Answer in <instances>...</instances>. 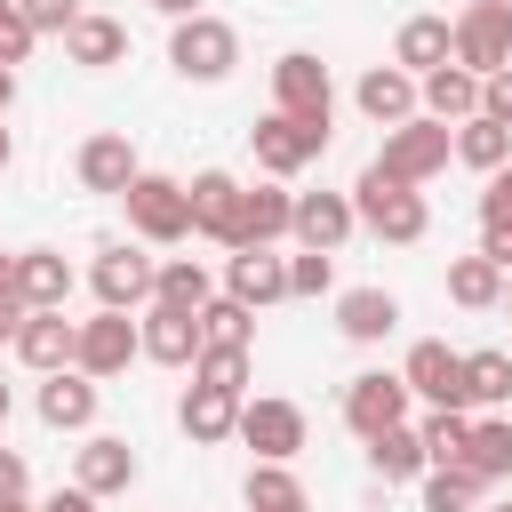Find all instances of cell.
<instances>
[{
  "mask_svg": "<svg viewBox=\"0 0 512 512\" xmlns=\"http://www.w3.org/2000/svg\"><path fill=\"white\" fill-rule=\"evenodd\" d=\"M448 152H456V128L432 120V112H408L400 128H384V152H376L368 168L392 176V184H432V176L448 168Z\"/></svg>",
  "mask_w": 512,
  "mask_h": 512,
  "instance_id": "6da1fadb",
  "label": "cell"
},
{
  "mask_svg": "<svg viewBox=\"0 0 512 512\" xmlns=\"http://www.w3.org/2000/svg\"><path fill=\"white\" fill-rule=\"evenodd\" d=\"M352 216H360L376 240H392V248H408V240L432 232L424 192H416V184H392V176H376V168H360V184H352Z\"/></svg>",
  "mask_w": 512,
  "mask_h": 512,
  "instance_id": "7a4b0ae2",
  "label": "cell"
},
{
  "mask_svg": "<svg viewBox=\"0 0 512 512\" xmlns=\"http://www.w3.org/2000/svg\"><path fill=\"white\" fill-rule=\"evenodd\" d=\"M120 200H128V232L152 240V248H176V240L192 232V200H184L176 176H144V168H136V184H128Z\"/></svg>",
  "mask_w": 512,
  "mask_h": 512,
  "instance_id": "3957f363",
  "label": "cell"
},
{
  "mask_svg": "<svg viewBox=\"0 0 512 512\" xmlns=\"http://www.w3.org/2000/svg\"><path fill=\"white\" fill-rule=\"evenodd\" d=\"M168 64L184 72V80H224L232 64H240V32L224 24V16H176V40H168Z\"/></svg>",
  "mask_w": 512,
  "mask_h": 512,
  "instance_id": "277c9868",
  "label": "cell"
},
{
  "mask_svg": "<svg viewBox=\"0 0 512 512\" xmlns=\"http://www.w3.org/2000/svg\"><path fill=\"white\" fill-rule=\"evenodd\" d=\"M248 144H256V168L288 184L296 168H312V160L328 152V128H320V120H288V112H264V120L248 128Z\"/></svg>",
  "mask_w": 512,
  "mask_h": 512,
  "instance_id": "5b68a950",
  "label": "cell"
},
{
  "mask_svg": "<svg viewBox=\"0 0 512 512\" xmlns=\"http://www.w3.org/2000/svg\"><path fill=\"white\" fill-rule=\"evenodd\" d=\"M448 32H456V64H464V72L488 80V72L512 64V0H472Z\"/></svg>",
  "mask_w": 512,
  "mask_h": 512,
  "instance_id": "8992f818",
  "label": "cell"
},
{
  "mask_svg": "<svg viewBox=\"0 0 512 512\" xmlns=\"http://www.w3.org/2000/svg\"><path fill=\"white\" fill-rule=\"evenodd\" d=\"M272 112H288V120H320V128H328V112H336L328 64L304 56V48H288V56L272 64Z\"/></svg>",
  "mask_w": 512,
  "mask_h": 512,
  "instance_id": "52a82bcc",
  "label": "cell"
},
{
  "mask_svg": "<svg viewBox=\"0 0 512 512\" xmlns=\"http://www.w3.org/2000/svg\"><path fill=\"white\" fill-rule=\"evenodd\" d=\"M152 256L144 248H128V240H112V248H96V264H88V288H96V304H112V312H136V304H152Z\"/></svg>",
  "mask_w": 512,
  "mask_h": 512,
  "instance_id": "ba28073f",
  "label": "cell"
},
{
  "mask_svg": "<svg viewBox=\"0 0 512 512\" xmlns=\"http://www.w3.org/2000/svg\"><path fill=\"white\" fill-rule=\"evenodd\" d=\"M400 384H408L416 400H432V408H472V392H464V352H448L440 336L408 344V368H400Z\"/></svg>",
  "mask_w": 512,
  "mask_h": 512,
  "instance_id": "9c48e42d",
  "label": "cell"
},
{
  "mask_svg": "<svg viewBox=\"0 0 512 512\" xmlns=\"http://www.w3.org/2000/svg\"><path fill=\"white\" fill-rule=\"evenodd\" d=\"M232 432L256 448V464H288L304 448V408L296 400H240V424Z\"/></svg>",
  "mask_w": 512,
  "mask_h": 512,
  "instance_id": "30bf717a",
  "label": "cell"
},
{
  "mask_svg": "<svg viewBox=\"0 0 512 512\" xmlns=\"http://www.w3.org/2000/svg\"><path fill=\"white\" fill-rule=\"evenodd\" d=\"M128 360H136V320H128V312L104 304L96 320H80V344H72V368H80V376H120Z\"/></svg>",
  "mask_w": 512,
  "mask_h": 512,
  "instance_id": "8fae6325",
  "label": "cell"
},
{
  "mask_svg": "<svg viewBox=\"0 0 512 512\" xmlns=\"http://www.w3.org/2000/svg\"><path fill=\"white\" fill-rule=\"evenodd\" d=\"M408 400H416V392H408L400 376L368 368V376H352V384H344V424L368 440V432H384V424H408Z\"/></svg>",
  "mask_w": 512,
  "mask_h": 512,
  "instance_id": "7c38bea8",
  "label": "cell"
},
{
  "mask_svg": "<svg viewBox=\"0 0 512 512\" xmlns=\"http://www.w3.org/2000/svg\"><path fill=\"white\" fill-rule=\"evenodd\" d=\"M184 200H192V232L200 240H240V176H224V168H200L192 184H184Z\"/></svg>",
  "mask_w": 512,
  "mask_h": 512,
  "instance_id": "4fadbf2b",
  "label": "cell"
},
{
  "mask_svg": "<svg viewBox=\"0 0 512 512\" xmlns=\"http://www.w3.org/2000/svg\"><path fill=\"white\" fill-rule=\"evenodd\" d=\"M136 352L160 360V368H192V360H200V320L176 312V304H144V320H136Z\"/></svg>",
  "mask_w": 512,
  "mask_h": 512,
  "instance_id": "5bb4252c",
  "label": "cell"
},
{
  "mask_svg": "<svg viewBox=\"0 0 512 512\" xmlns=\"http://www.w3.org/2000/svg\"><path fill=\"white\" fill-rule=\"evenodd\" d=\"M352 192H296V216H288V232L304 240V248H320V256H336L344 240H352Z\"/></svg>",
  "mask_w": 512,
  "mask_h": 512,
  "instance_id": "9a60e30c",
  "label": "cell"
},
{
  "mask_svg": "<svg viewBox=\"0 0 512 512\" xmlns=\"http://www.w3.org/2000/svg\"><path fill=\"white\" fill-rule=\"evenodd\" d=\"M72 480H80L88 496H120V488L136 480V448H128L120 432H96V440L72 448Z\"/></svg>",
  "mask_w": 512,
  "mask_h": 512,
  "instance_id": "2e32d148",
  "label": "cell"
},
{
  "mask_svg": "<svg viewBox=\"0 0 512 512\" xmlns=\"http://www.w3.org/2000/svg\"><path fill=\"white\" fill-rule=\"evenodd\" d=\"M288 216H296V192H280V176H272V184H240V240H232V248H272V240H288Z\"/></svg>",
  "mask_w": 512,
  "mask_h": 512,
  "instance_id": "e0dca14e",
  "label": "cell"
},
{
  "mask_svg": "<svg viewBox=\"0 0 512 512\" xmlns=\"http://www.w3.org/2000/svg\"><path fill=\"white\" fill-rule=\"evenodd\" d=\"M224 296H240L248 312H256V304H280V296H288V256H272V248H232Z\"/></svg>",
  "mask_w": 512,
  "mask_h": 512,
  "instance_id": "ac0fdd59",
  "label": "cell"
},
{
  "mask_svg": "<svg viewBox=\"0 0 512 512\" xmlns=\"http://www.w3.org/2000/svg\"><path fill=\"white\" fill-rule=\"evenodd\" d=\"M72 344H80V320H64V312H24V328H16V360L40 376L72 368Z\"/></svg>",
  "mask_w": 512,
  "mask_h": 512,
  "instance_id": "d6986e66",
  "label": "cell"
},
{
  "mask_svg": "<svg viewBox=\"0 0 512 512\" xmlns=\"http://www.w3.org/2000/svg\"><path fill=\"white\" fill-rule=\"evenodd\" d=\"M40 424H48V432H88V424H96V376L56 368V376L40 384Z\"/></svg>",
  "mask_w": 512,
  "mask_h": 512,
  "instance_id": "ffe728a7",
  "label": "cell"
},
{
  "mask_svg": "<svg viewBox=\"0 0 512 512\" xmlns=\"http://www.w3.org/2000/svg\"><path fill=\"white\" fill-rule=\"evenodd\" d=\"M392 64L400 72H440V64H456V32H448V16H408L400 24V40H392Z\"/></svg>",
  "mask_w": 512,
  "mask_h": 512,
  "instance_id": "44dd1931",
  "label": "cell"
},
{
  "mask_svg": "<svg viewBox=\"0 0 512 512\" xmlns=\"http://www.w3.org/2000/svg\"><path fill=\"white\" fill-rule=\"evenodd\" d=\"M352 96H360V112H368L376 128H400V120L416 112V72H400V64H368Z\"/></svg>",
  "mask_w": 512,
  "mask_h": 512,
  "instance_id": "7402d4cb",
  "label": "cell"
},
{
  "mask_svg": "<svg viewBox=\"0 0 512 512\" xmlns=\"http://www.w3.org/2000/svg\"><path fill=\"white\" fill-rule=\"evenodd\" d=\"M80 184H88V192H112V200H120V192L136 184V144H128L120 128L88 136V144H80Z\"/></svg>",
  "mask_w": 512,
  "mask_h": 512,
  "instance_id": "603a6c76",
  "label": "cell"
},
{
  "mask_svg": "<svg viewBox=\"0 0 512 512\" xmlns=\"http://www.w3.org/2000/svg\"><path fill=\"white\" fill-rule=\"evenodd\" d=\"M336 328H344L352 344H384V336L400 328V296H392V288H344V296H336Z\"/></svg>",
  "mask_w": 512,
  "mask_h": 512,
  "instance_id": "cb8c5ba5",
  "label": "cell"
},
{
  "mask_svg": "<svg viewBox=\"0 0 512 512\" xmlns=\"http://www.w3.org/2000/svg\"><path fill=\"white\" fill-rule=\"evenodd\" d=\"M64 56H72V64H88V72H104V64H120V56H128V24H120V16H88V8H80V16L64 24Z\"/></svg>",
  "mask_w": 512,
  "mask_h": 512,
  "instance_id": "d4e9b609",
  "label": "cell"
},
{
  "mask_svg": "<svg viewBox=\"0 0 512 512\" xmlns=\"http://www.w3.org/2000/svg\"><path fill=\"white\" fill-rule=\"evenodd\" d=\"M416 104H424L432 120H448V128H456V120H472V112H480V72L440 64V72H424V80H416Z\"/></svg>",
  "mask_w": 512,
  "mask_h": 512,
  "instance_id": "484cf974",
  "label": "cell"
},
{
  "mask_svg": "<svg viewBox=\"0 0 512 512\" xmlns=\"http://www.w3.org/2000/svg\"><path fill=\"white\" fill-rule=\"evenodd\" d=\"M16 296H24L32 312H64V296H72V264H64L56 248H24V256H16Z\"/></svg>",
  "mask_w": 512,
  "mask_h": 512,
  "instance_id": "4316f807",
  "label": "cell"
},
{
  "mask_svg": "<svg viewBox=\"0 0 512 512\" xmlns=\"http://www.w3.org/2000/svg\"><path fill=\"white\" fill-rule=\"evenodd\" d=\"M176 424L200 440V448H216V440H232V424H240V392H216V384H192L184 400H176Z\"/></svg>",
  "mask_w": 512,
  "mask_h": 512,
  "instance_id": "83f0119b",
  "label": "cell"
},
{
  "mask_svg": "<svg viewBox=\"0 0 512 512\" xmlns=\"http://www.w3.org/2000/svg\"><path fill=\"white\" fill-rule=\"evenodd\" d=\"M480 488H496L504 472H512V424L504 416H472V432H464V456H456Z\"/></svg>",
  "mask_w": 512,
  "mask_h": 512,
  "instance_id": "f1b7e54d",
  "label": "cell"
},
{
  "mask_svg": "<svg viewBox=\"0 0 512 512\" xmlns=\"http://www.w3.org/2000/svg\"><path fill=\"white\" fill-rule=\"evenodd\" d=\"M368 464H376L384 488H392V480H424V440H416V424H384V432H368Z\"/></svg>",
  "mask_w": 512,
  "mask_h": 512,
  "instance_id": "f546056e",
  "label": "cell"
},
{
  "mask_svg": "<svg viewBox=\"0 0 512 512\" xmlns=\"http://www.w3.org/2000/svg\"><path fill=\"white\" fill-rule=\"evenodd\" d=\"M456 160H464V168H480V176H488V168H504V160H512V128H504V120H488V112L456 120Z\"/></svg>",
  "mask_w": 512,
  "mask_h": 512,
  "instance_id": "4dcf8cb0",
  "label": "cell"
},
{
  "mask_svg": "<svg viewBox=\"0 0 512 512\" xmlns=\"http://www.w3.org/2000/svg\"><path fill=\"white\" fill-rule=\"evenodd\" d=\"M216 288H208V264L200 256H168L160 272H152V304H176V312H200Z\"/></svg>",
  "mask_w": 512,
  "mask_h": 512,
  "instance_id": "1f68e13d",
  "label": "cell"
},
{
  "mask_svg": "<svg viewBox=\"0 0 512 512\" xmlns=\"http://www.w3.org/2000/svg\"><path fill=\"white\" fill-rule=\"evenodd\" d=\"M448 296H456L464 312H488V304L504 296V264H488L480 248H472V256H456V264H448Z\"/></svg>",
  "mask_w": 512,
  "mask_h": 512,
  "instance_id": "d6a6232c",
  "label": "cell"
},
{
  "mask_svg": "<svg viewBox=\"0 0 512 512\" xmlns=\"http://www.w3.org/2000/svg\"><path fill=\"white\" fill-rule=\"evenodd\" d=\"M464 392H472V408H504L512 400V352H464Z\"/></svg>",
  "mask_w": 512,
  "mask_h": 512,
  "instance_id": "836d02e7",
  "label": "cell"
},
{
  "mask_svg": "<svg viewBox=\"0 0 512 512\" xmlns=\"http://www.w3.org/2000/svg\"><path fill=\"white\" fill-rule=\"evenodd\" d=\"M192 320H200V344H248V336H256V312H248L240 296H208Z\"/></svg>",
  "mask_w": 512,
  "mask_h": 512,
  "instance_id": "e575fe53",
  "label": "cell"
},
{
  "mask_svg": "<svg viewBox=\"0 0 512 512\" xmlns=\"http://www.w3.org/2000/svg\"><path fill=\"white\" fill-rule=\"evenodd\" d=\"M480 504V480L464 464H424V512H472Z\"/></svg>",
  "mask_w": 512,
  "mask_h": 512,
  "instance_id": "d590c367",
  "label": "cell"
},
{
  "mask_svg": "<svg viewBox=\"0 0 512 512\" xmlns=\"http://www.w3.org/2000/svg\"><path fill=\"white\" fill-rule=\"evenodd\" d=\"M464 432H472V416H464V408H432V416L416 424L424 464H456V456H464Z\"/></svg>",
  "mask_w": 512,
  "mask_h": 512,
  "instance_id": "8d00e7d4",
  "label": "cell"
},
{
  "mask_svg": "<svg viewBox=\"0 0 512 512\" xmlns=\"http://www.w3.org/2000/svg\"><path fill=\"white\" fill-rule=\"evenodd\" d=\"M192 384L240 392V384H248V344H200V360H192Z\"/></svg>",
  "mask_w": 512,
  "mask_h": 512,
  "instance_id": "74e56055",
  "label": "cell"
},
{
  "mask_svg": "<svg viewBox=\"0 0 512 512\" xmlns=\"http://www.w3.org/2000/svg\"><path fill=\"white\" fill-rule=\"evenodd\" d=\"M288 504H304L296 472H288V464H256V472H248V512H288Z\"/></svg>",
  "mask_w": 512,
  "mask_h": 512,
  "instance_id": "f35d334b",
  "label": "cell"
},
{
  "mask_svg": "<svg viewBox=\"0 0 512 512\" xmlns=\"http://www.w3.org/2000/svg\"><path fill=\"white\" fill-rule=\"evenodd\" d=\"M328 288H336V264H328L320 248L288 256V296H328Z\"/></svg>",
  "mask_w": 512,
  "mask_h": 512,
  "instance_id": "ab89813d",
  "label": "cell"
},
{
  "mask_svg": "<svg viewBox=\"0 0 512 512\" xmlns=\"http://www.w3.org/2000/svg\"><path fill=\"white\" fill-rule=\"evenodd\" d=\"M32 40H40V32H32L24 16H16V0H0V64H8V72H16L24 56H32Z\"/></svg>",
  "mask_w": 512,
  "mask_h": 512,
  "instance_id": "60d3db41",
  "label": "cell"
},
{
  "mask_svg": "<svg viewBox=\"0 0 512 512\" xmlns=\"http://www.w3.org/2000/svg\"><path fill=\"white\" fill-rule=\"evenodd\" d=\"M16 16H24L32 32H64V24L80 16V0H16Z\"/></svg>",
  "mask_w": 512,
  "mask_h": 512,
  "instance_id": "b9f144b4",
  "label": "cell"
},
{
  "mask_svg": "<svg viewBox=\"0 0 512 512\" xmlns=\"http://www.w3.org/2000/svg\"><path fill=\"white\" fill-rule=\"evenodd\" d=\"M480 224H512V160L488 168V192H480Z\"/></svg>",
  "mask_w": 512,
  "mask_h": 512,
  "instance_id": "7bdbcfd3",
  "label": "cell"
},
{
  "mask_svg": "<svg viewBox=\"0 0 512 512\" xmlns=\"http://www.w3.org/2000/svg\"><path fill=\"white\" fill-rule=\"evenodd\" d=\"M480 112H488V120H504V128H512V64H504V72H488V80H480Z\"/></svg>",
  "mask_w": 512,
  "mask_h": 512,
  "instance_id": "ee69618b",
  "label": "cell"
},
{
  "mask_svg": "<svg viewBox=\"0 0 512 512\" xmlns=\"http://www.w3.org/2000/svg\"><path fill=\"white\" fill-rule=\"evenodd\" d=\"M480 256L512 272V224H480Z\"/></svg>",
  "mask_w": 512,
  "mask_h": 512,
  "instance_id": "f6af8a7d",
  "label": "cell"
},
{
  "mask_svg": "<svg viewBox=\"0 0 512 512\" xmlns=\"http://www.w3.org/2000/svg\"><path fill=\"white\" fill-rule=\"evenodd\" d=\"M32 512H96V496L72 480V488H56V496H48V504H32Z\"/></svg>",
  "mask_w": 512,
  "mask_h": 512,
  "instance_id": "bcb514c9",
  "label": "cell"
},
{
  "mask_svg": "<svg viewBox=\"0 0 512 512\" xmlns=\"http://www.w3.org/2000/svg\"><path fill=\"white\" fill-rule=\"evenodd\" d=\"M0 496H24V456L0 448Z\"/></svg>",
  "mask_w": 512,
  "mask_h": 512,
  "instance_id": "7dc6e473",
  "label": "cell"
},
{
  "mask_svg": "<svg viewBox=\"0 0 512 512\" xmlns=\"http://www.w3.org/2000/svg\"><path fill=\"white\" fill-rule=\"evenodd\" d=\"M16 296V256H0V304Z\"/></svg>",
  "mask_w": 512,
  "mask_h": 512,
  "instance_id": "c3c4849f",
  "label": "cell"
},
{
  "mask_svg": "<svg viewBox=\"0 0 512 512\" xmlns=\"http://www.w3.org/2000/svg\"><path fill=\"white\" fill-rule=\"evenodd\" d=\"M160 16H200V0H152Z\"/></svg>",
  "mask_w": 512,
  "mask_h": 512,
  "instance_id": "681fc988",
  "label": "cell"
},
{
  "mask_svg": "<svg viewBox=\"0 0 512 512\" xmlns=\"http://www.w3.org/2000/svg\"><path fill=\"white\" fill-rule=\"evenodd\" d=\"M8 104H16V72L0 64V112H8Z\"/></svg>",
  "mask_w": 512,
  "mask_h": 512,
  "instance_id": "f907efd6",
  "label": "cell"
},
{
  "mask_svg": "<svg viewBox=\"0 0 512 512\" xmlns=\"http://www.w3.org/2000/svg\"><path fill=\"white\" fill-rule=\"evenodd\" d=\"M0 512H32V504H24V496H0Z\"/></svg>",
  "mask_w": 512,
  "mask_h": 512,
  "instance_id": "816d5d0a",
  "label": "cell"
},
{
  "mask_svg": "<svg viewBox=\"0 0 512 512\" xmlns=\"http://www.w3.org/2000/svg\"><path fill=\"white\" fill-rule=\"evenodd\" d=\"M0 424H8V384H0Z\"/></svg>",
  "mask_w": 512,
  "mask_h": 512,
  "instance_id": "f5cc1de1",
  "label": "cell"
},
{
  "mask_svg": "<svg viewBox=\"0 0 512 512\" xmlns=\"http://www.w3.org/2000/svg\"><path fill=\"white\" fill-rule=\"evenodd\" d=\"M496 304H512V272H504V296H496Z\"/></svg>",
  "mask_w": 512,
  "mask_h": 512,
  "instance_id": "db71d44e",
  "label": "cell"
},
{
  "mask_svg": "<svg viewBox=\"0 0 512 512\" xmlns=\"http://www.w3.org/2000/svg\"><path fill=\"white\" fill-rule=\"evenodd\" d=\"M0 168H8V128H0Z\"/></svg>",
  "mask_w": 512,
  "mask_h": 512,
  "instance_id": "11a10c76",
  "label": "cell"
},
{
  "mask_svg": "<svg viewBox=\"0 0 512 512\" xmlns=\"http://www.w3.org/2000/svg\"><path fill=\"white\" fill-rule=\"evenodd\" d=\"M288 512H304V504H288Z\"/></svg>",
  "mask_w": 512,
  "mask_h": 512,
  "instance_id": "9f6ffc18",
  "label": "cell"
},
{
  "mask_svg": "<svg viewBox=\"0 0 512 512\" xmlns=\"http://www.w3.org/2000/svg\"><path fill=\"white\" fill-rule=\"evenodd\" d=\"M496 512H512V504H496Z\"/></svg>",
  "mask_w": 512,
  "mask_h": 512,
  "instance_id": "6f0895ef",
  "label": "cell"
}]
</instances>
